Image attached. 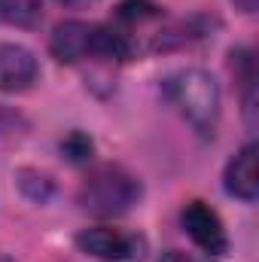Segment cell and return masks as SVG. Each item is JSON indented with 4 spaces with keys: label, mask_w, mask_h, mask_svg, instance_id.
<instances>
[{
    "label": "cell",
    "mask_w": 259,
    "mask_h": 262,
    "mask_svg": "<svg viewBox=\"0 0 259 262\" xmlns=\"http://www.w3.org/2000/svg\"><path fill=\"white\" fill-rule=\"evenodd\" d=\"M165 98L171 101V107H177V113L192 125L198 134L213 137L217 122H220V85L210 73L189 67V70H177L165 79Z\"/></svg>",
    "instance_id": "1"
},
{
    "label": "cell",
    "mask_w": 259,
    "mask_h": 262,
    "mask_svg": "<svg viewBox=\"0 0 259 262\" xmlns=\"http://www.w3.org/2000/svg\"><path fill=\"white\" fill-rule=\"evenodd\" d=\"M49 49L58 61L76 64L82 58H128V37L107 25H89V21H64L55 28Z\"/></svg>",
    "instance_id": "2"
},
{
    "label": "cell",
    "mask_w": 259,
    "mask_h": 262,
    "mask_svg": "<svg viewBox=\"0 0 259 262\" xmlns=\"http://www.w3.org/2000/svg\"><path fill=\"white\" fill-rule=\"evenodd\" d=\"M137 201H140V183L119 165L95 168L79 186V204L95 216L128 213Z\"/></svg>",
    "instance_id": "3"
},
{
    "label": "cell",
    "mask_w": 259,
    "mask_h": 262,
    "mask_svg": "<svg viewBox=\"0 0 259 262\" xmlns=\"http://www.w3.org/2000/svg\"><path fill=\"white\" fill-rule=\"evenodd\" d=\"M76 247L101 262H143L146 259V238L125 229L95 226L76 235Z\"/></svg>",
    "instance_id": "4"
},
{
    "label": "cell",
    "mask_w": 259,
    "mask_h": 262,
    "mask_svg": "<svg viewBox=\"0 0 259 262\" xmlns=\"http://www.w3.org/2000/svg\"><path fill=\"white\" fill-rule=\"evenodd\" d=\"M180 220H183V229H186V235L192 238L195 244H198V247L207 253V256L220 259V256L229 250L226 226H223L220 213H217L210 204H204V201H192V204H186Z\"/></svg>",
    "instance_id": "5"
},
{
    "label": "cell",
    "mask_w": 259,
    "mask_h": 262,
    "mask_svg": "<svg viewBox=\"0 0 259 262\" xmlns=\"http://www.w3.org/2000/svg\"><path fill=\"white\" fill-rule=\"evenodd\" d=\"M40 79V64L31 49L18 43H0V92H28Z\"/></svg>",
    "instance_id": "6"
},
{
    "label": "cell",
    "mask_w": 259,
    "mask_h": 262,
    "mask_svg": "<svg viewBox=\"0 0 259 262\" xmlns=\"http://www.w3.org/2000/svg\"><path fill=\"white\" fill-rule=\"evenodd\" d=\"M259 156H256V146L247 143L229 165H226V192L241 201H256L259 195Z\"/></svg>",
    "instance_id": "7"
},
{
    "label": "cell",
    "mask_w": 259,
    "mask_h": 262,
    "mask_svg": "<svg viewBox=\"0 0 259 262\" xmlns=\"http://www.w3.org/2000/svg\"><path fill=\"white\" fill-rule=\"evenodd\" d=\"M43 21V0H0V25L37 28Z\"/></svg>",
    "instance_id": "8"
},
{
    "label": "cell",
    "mask_w": 259,
    "mask_h": 262,
    "mask_svg": "<svg viewBox=\"0 0 259 262\" xmlns=\"http://www.w3.org/2000/svg\"><path fill=\"white\" fill-rule=\"evenodd\" d=\"M61 149L67 152L70 162H89V159H92V140H89L82 131H73L64 143H61Z\"/></svg>",
    "instance_id": "9"
},
{
    "label": "cell",
    "mask_w": 259,
    "mask_h": 262,
    "mask_svg": "<svg viewBox=\"0 0 259 262\" xmlns=\"http://www.w3.org/2000/svg\"><path fill=\"white\" fill-rule=\"evenodd\" d=\"M159 262H195V259L189 253H183V250H168V253H162Z\"/></svg>",
    "instance_id": "10"
},
{
    "label": "cell",
    "mask_w": 259,
    "mask_h": 262,
    "mask_svg": "<svg viewBox=\"0 0 259 262\" xmlns=\"http://www.w3.org/2000/svg\"><path fill=\"white\" fill-rule=\"evenodd\" d=\"M58 3H64V6H92L95 0H58Z\"/></svg>",
    "instance_id": "11"
},
{
    "label": "cell",
    "mask_w": 259,
    "mask_h": 262,
    "mask_svg": "<svg viewBox=\"0 0 259 262\" xmlns=\"http://www.w3.org/2000/svg\"><path fill=\"white\" fill-rule=\"evenodd\" d=\"M0 262H9V259H6V256H3V253H0Z\"/></svg>",
    "instance_id": "12"
}]
</instances>
